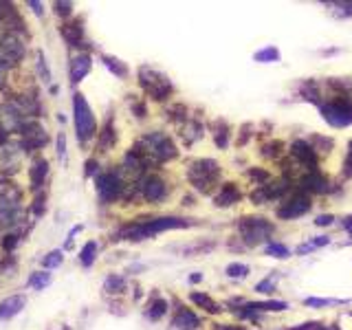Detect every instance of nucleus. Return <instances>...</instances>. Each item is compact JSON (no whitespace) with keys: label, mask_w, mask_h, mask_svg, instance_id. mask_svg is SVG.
<instances>
[{"label":"nucleus","mask_w":352,"mask_h":330,"mask_svg":"<svg viewBox=\"0 0 352 330\" xmlns=\"http://www.w3.org/2000/svg\"><path fill=\"white\" fill-rule=\"evenodd\" d=\"M97 191L104 203H112L121 194V178L114 172H104L97 176Z\"/></svg>","instance_id":"9"},{"label":"nucleus","mask_w":352,"mask_h":330,"mask_svg":"<svg viewBox=\"0 0 352 330\" xmlns=\"http://www.w3.org/2000/svg\"><path fill=\"white\" fill-rule=\"evenodd\" d=\"M71 9H73V2H55V11L60 16H71Z\"/></svg>","instance_id":"37"},{"label":"nucleus","mask_w":352,"mask_h":330,"mask_svg":"<svg viewBox=\"0 0 352 330\" xmlns=\"http://www.w3.org/2000/svg\"><path fill=\"white\" fill-rule=\"evenodd\" d=\"M20 130H24L22 134H24V148L27 150H38L42 145H47L48 137L40 124H24L20 126Z\"/></svg>","instance_id":"11"},{"label":"nucleus","mask_w":352,"mask_h":330,"mask_svg":"<svg viewBox=\"0 0 352 330\" xmlns=\"http://www.w3.org/2000/svg\"><path fill=\"white\" fill-rule=\"evenodd\" d=\"M62 35L66 38V42L71 44V47H77V48L84 47V29H81V20H75V22H71V24H64Z\"/></svg>","instance_id":"15"},{"label":"nucleus","mask_w":352,"mask_h":330,"mask_svg":"<svg viewBox=\"0 0 352 330\" xmlns=\"http://www.w3.org/2000/svg\"><path fill=\"white\" fill-rule=\"evenodd\" d=\"M249 176L257 178V181H267V172H260V170H251V172H249Z\"/></svg>","instance_id":"42"},{"label":"nucleus","mask_w":352,"mask_h":330,"mask_svg":"<svg viewBox=\"0 0 352 330\" xmlns=\"http://www.w3.org/2000/svg\"><path fill=\"white\" fill-rule=\"evenodd\" d=\"M194 222L187 218H178V216H165V218H154V220H145V222H134L128 225L119 231V238L117 240H132V242H141V240H148L152 236L161 234L167 229H185L192 227Z\"/></svg>","instance_id":"1"},{"label":"nucleus","mask_w":352,"mask_h":330,"mask_svg":"<svg viewBox=\"0 0 352 330\" xmlns=\"http://www.w3.org/2000/svg\"><path fill=\"white\" fill-rule=\"evenodd\" d=\"M306 306H330V304H343V299H324V297H308V299L304 301Z\"/></svg>","instance_id":"34"},{"label":"nucleus","mask_w":352,"mask_h":330,"mask_svg":"<svg viewBox=\"0 0 352 330\" xmlns=\"http://www.w3.org/2000/svg\"><path fill=\"white\" fill-rule=\"evenodd\" d=\"M308 209H310V201H308V198H306V196H295V198H290L288 203H284V205L277 209V218L293 220V218L304 216Z\"/></svg>","instance_id":"10"},{"label":"nucleus","mask_w":352,"mask_h":330,"mask_svg":"<svg viewBox=\"0 0 352 330\" xmlns=\"http://www.w3.org/2000/svg\"><path fill=\"white\" fill-rule=\"evenodd\" d=\"M174 326L178 330H196L200 326V319L192 311H187V308H181V311L176 313V317H174Z\"/></svg>","instance_id":"16"},{"label":"nucleus","mask_w":352,"mask_h":330,"mask_svg":"<svg viewBox=\"0 0 352 330\" xmlns=\"http://www.w3.org/2000/svg\"><path fill=\"white\" fill-rule=\"evenodd\" d=\"M333 216H328V214H324V216H317V218H315V225L317 227H326V225H330V222H333Z\"/></svg>","instance_id":"39"},{"label":"nucleus","mask_w":352,"mask_h":330,"mask_svg":"<svg viewBox=\"0 0 352 330\" xmlns=\"http://www.w3.org/2000/svg\"><path fill=\"white\" fill-rule=\"evenodd\" d=\"M51 280H53L51 273L38 271V273H33V275H29L27 286H29V288H33V291H40V288H47L48 284H51Z\"/></svg>","instance_id":"21"},{"label":"nucleus","mask_w":352,"mask_h":330,"mask_svg":"<svg viewBox=\"0 0 352 330\" xmlns=\"http://www.w3.org/2000/svg\"><path fill=\"white\" fill-rule=\"evenodd\" d=\"M224 273L233 280H240V278H247L249 275V267L247 264H240V262H231L227 268H224Z\"/></svg>","instance_id":"29"},{"label":"nucleus","mask_w":352,"mask_h":330,"mask_svg":"<svg viewBox=\"0 0 352 330\" xmlns=\"http://www.w3.org/2000/svg\"><path fill=\"white\" fill-rule=\"evenodd\" d=\"M315 328V324H304V326H300V328H293V330H313Z\"/></svg>","instance_id":"46"},{"label":"nucleus","mask_w":352,"mask_h":330,"mask_svg":"<svg viewBox=\"0 0 352 330\" xmlns=\"http://www.w3.org/2000/svg\"><path fill=\"white\" fill-rule=\"evenodd\" d=\"M114 141H117V134H114V130H112V121H108V124H106V128L101 130V134H99L101 150H104V152H108V150L114 145Z\"/></svg>","instance_id":"24"},{"label":"nucleus","mask_w":352,"mask_h":330,"mask_svg":"<svg viewBox=\"0 0 352 330\" xmlns=\"http://www.w3.org/2000/svg\"><path fill=\"white\" fill-rule=\"evenodd\" d=\"M47 174H48V161H47V158H40L33 168H31V185H33V189L42 187Z\"/></svg>","instance_id":"19"},{"label":"nucleus","mask_w":352,"mask_h":330,"mask_svg":"<svg viewBox=\"0 0 352 330\" xmlns=\"http://www.w3.org/2000/svg\"><path fill=\"white\" fill-rule=\"evenodd\" d=\"M95 170H97V161H86V176H91V174H95Z\"/></svg>","instance_id":"40"},{"label":"nucleus","mask_w":352,"mask_h":330,"mask_svg":"<svg viewBox=\"0 0 352 330\" xmlns=\"http://www.w3.org/2000/svg\"><path fill=\"white\" fill-rule=\"evenodd\" d=\"M220 168L218 163L211 161V158H200V161H194L187 170V178L192 181V185L200 191H209L211 185L218 181Z\"/></svg>","instance_id":"4"},{"label":"nucleus","mask_w":352,"mask_h":330,"mask_svg":"<svg viewBox=\"0 0 352 330\" xmlns=\"http://www.w3.org/2000/svg\"><path fill=\"white\" fill-rule=\"evenodd\" d=\"M264 253L271 255V258H282V260H286V258L290 255V251L286 249L284 244H275V242H271V244H267V249H264Z\"/></svg>","instance_id":"31"},{"label":"nucleus","mask_w":352,"mask_h":330,"mask_svg":"<svg viewBox=\"0 0 352 330\" xmlns=\"http://www.w3.org/2000/svg\"><path fill=\"white\" fill-rule=\"evenodd\" d=\"M330 242V238L328 236H319V238H315V240H310L308 244H304V247H300L297 249V253H308L310 249H317V247H326V244Z\"/></svg>","instance_id":"33"},{"label":"nucleus","mask_w":352,"mask_h":330,"mask_svg":"<svg viewBox=\"0 0 352 330\" xmlns=\"http://www.w3.org/2000/svg\"><path fill=\"white\" fill-rule=\"evenodd\" d=\"M141 191H143V196H145L148 203H161L167 194V187L159 176H148L143 181Z\"/></svg>","instance_id":"12"},{"label":"nucleus","mask_w":352,"mask_h":330,"mask_svg":"<svg viewBox=\"0 0 352 330\" xmlns=\"http://www.w3.org/2000/svg\"><path fill=\"white\" fill-rule=\"evenodd\" d=\"M38 68H40V75H42V79H44V81L51 79V73H48V66L44 64V55H42V51H38Z\"/></svg>","instance_id":"36"},{"label":"nucleus","mask_w":352,"mask_h":330,"mask_svg":"<svg viewBox=\"0 0 352 330\" xmlns=\"http://www.w3.org/2000/svg\"><path fill=\"white\" fill-rule=\"evenodd\" d=\"M29 7L33 9L35 16H42V2H35V0H31V2H29Z\"/></svg>","instance_id":"41"},{"label":"nucleus","mask_w":352,"mask_h":330,"mask_svg":"<svg viewBox=\"0 0 352 330\" xmlns=\"http://www.w3.org/2000/svg\"><path fill=\"white\" fill-rule=\"evenodd\" d=\"M165 313H167V301L161 299V297H157V299H154V304L150 306V311H148V317L152 321H157V319H161Z\"/></svg>","instance_id":"28"},{"label":"nucleus","mask_w":352,"mask_h":330,"mask_svg":"<svg viewBox=\"0 0 352 330\" xmlns=\"http://www.w3.org/2000/svg\"><path fill=\"white\" fill-rule=\"evenodd\" d=\"M321 115L333 128H346L352 124V101L350 99H337L330 104L321 106Z\"/></svg>","instance_id":"7"},{"label":"nucleus","mask_w":352,"mask_h":330,"mask_svg":"<svg viewBox=\"0 0 352 330\" xmlns=\"http://www.w3.org/2000/svg\"><path fill=\"white\" fill-rule=\"evenodd\" d=\"M190 299L194 301L196 306L205 308V311H209V313H220V306H218V304H216L214 299H211L209 295H205V293H192V295H190Z\"/></svg>","instance_id":"22"},{"label":"nucleus","mask_w":352,"mask_h":330,"mask_svg":"<svg viewBox=\"0 0 352 330\" xmlns=\"http://www.w3.org/2000/svg\"><path fill=\"white\" fill-rule=\"evenodd\" d=\"M238 201H240V191L233 183L223 185V191L216 196V205L218 207H229V205H233V203H238Z\"/></svg>","instance_id":"18"},{"label":"nucleus","mask_w":352,"mask_h":330,"mask_svg":"<svg viewBox=\"0 0 352 330\" xmlns=\"http://www.w3.org/2000/svg\"><path fill=\"white\" fill-rule=\"evenodd\" d=\"M238 229H240L242 240L249 244V247H253V244H257V242H264V240L273 234L271 222H267L264 218H253V216H247V218L240 220Z\"/></svg>","instance_id":"6"},{"label":"nucleus","mask_w":352,"mask_h":330,"mask_svg":"<svg viewBox=\"0 0 352 330\" xmlns=\"http://www.w3.org/2000/svg\"><path fill=\"white\" fill-rule=\"evenodd\" d=\"M62 260H64V251H60V249H55V251H48L47 255L42 258V267L47 268H57L60 264H62Z\"/></svg>","instance_id":"27"},{"label":"nucleus","mask_w":352,"mask_h":330,"mask_svg":"<svg viewBox=\"0 0 352 330\" xmlns=\"http://www.w3.org/2000/svg\"><path fill=\"white\" fill-rule=\"evenodd\" d=\"M95 255H97V242L95 240H91V242L84 244V249H81L80 253V264L81 267H93V262H95Z\"/></svg>","instance_id":"23"},{"label":"nucleus","mask_w":352,"mask_h":330,"mask_svg":"<svg viewBox=\"0 0 352 330\" xmlns=\"http://www.w3.org/2000/svg\"><path fill=\"white\" fill-rule=\"evenodd\" d=\"M200 280H203V275H200V273H194V275H190V282L192 284H198Z\"/></svg>","instance_id":"44"},{"label":"nucleus","mask_w":352,"mask_h":330,"mask_svg":"<svg viewBox=\"0 0 352 330\" xmlns=\"http://www.w3.org/2000/svg\"><path fill=\"white\" fill-rule=\"evenodd\" d=\"M220 330H238V328H227V326H223V328H220Z\"/></svg>","instance_id":"49"},{"label":"nucleus","mask_w":352,"mask_h":330,"mask_svg":"<svg viewBox=\"0 0 352 330\" xmlns=\"http://www.w3.org/2000/svg\"><path fill=\"white\" fill-rule=\"evenodd\" d=\"M124 286H126V280L121 278V275H108V280H106V284H104V288L108 293H121Z\"/></svg>","instance_id":"30"},{"label":"nucleus","mask_w":352,"mask_h":330,"mask_svg":"<svg viewBox=\"0 0 352 330\" xmlns=\"http://www.w3.org/2000/svg\"><path fill=\"white\" fill-rule=\"evenodd\" d=\"M24 58V47L14 33L0 40V64H18Z\"/></svg>","instance_id":"8"},{"label":"nucleus","mask_w":352,"mask_h":330,"mask_svg":"<svg viewBox=\"0 0 352 330\" xmlns=\"http://www.w3.org/2000/svg\"><path fill=\"white\" fill-rule=\"evenodd\" d=\"M57 158L60 161L66 158V137H64V132L57 134Z\"/></svg>","instance_id":"35"},{"label":"nucleus","mask_w":352,"mask_h":330,"mask_svg":"<svg viewBox=\"0 0 352 330\" xmlns=\"http://www.w3.org/2000/svg\"><path fill=\"white\" fill-rule=\"evenodd\" d=\"M0 84H2V64H0Z\"/></svg>","instance_id":"48"},{"label":"nucleus","mask_w":352,"mask_h":330,"mask_svg":"<svg viewBox=\"0 0 352 330\" xmlns=\"http://www.w3.org/2000/svg\"><path fill=\"white\" fill-rule=\"evenodd\" d=\"M91 66H93V62H91V55H88V53H80L77 58H73V62H71V81L73 84L84 79V77L91 73Z\"/></svg>","instance_id":"13"},{"label":"nucleus","mask_w":352,"mask_h":330,"mask_svg":"<svg viewBox=\"0 0 352 330\" xmlns=\"http://www.w3.org/2000/svg\"><path fill=\"white\" fill-rule=\"evenodd\" d=\"M24 304H27L24 295H11V297H7V299L0 304V319H11V317H16L24 308Z\"/></svg>","instance_id":"14"},{"label":"nucleus","mask_w":352,"mask_h":330,"mask_svg":"<svg viewBox=\"0 0 352 330\" xmlns=\"http://www.w3.org/2000/svg\"><path fill=\"white\" fill-rule=\"evenodd\" d=\"M253 60L260 64H269V62H277L280 60V51H277L275 47H267L262 48V51H257L256 55H253Z\"/></svg>","instance_id":"26"},{"label":"nucleus","mask_w":352,"mask_h":330,"mask_svg":"<svg viewBox=\"0 0 352 330\" xmlns=\"http://www.w3.org/2000/svg\"><path fill=\"white\" fill-rule=\"evenodd\" d=\"M16 244H18V236H16V234H9V236L5 238V242H2V247H5V249L9 251V249H14Z\"/></svg>","instance_id":"38"},{"label":"nucleus","mask_w":352,"mask_h":330,"mask_svg":"<svg viewBox=\"0 0 352 330\" xmlns=\"http://www.w3.org/2000/svg\"><path fill=\"white\" fill-rule=\"evenodd\" d=\"M275 282H277V275L275 273H271L267 280H262V282L256 284V291L257 293H273L275 291Z\"/></svg>","instance_id":"32"},{"label":"nucleus","mask_w":352,"mask_h":330,"mask_svg":"<svg viewBox=\"0 0 352 330\" xmlns=\"http://www.w3.org/2000/svg\"><path fill=\"white\" fill-rule=\"evenodd\" d=\"M101 62L106 64V68H108L110 73H112V75H117V77H121V79H124V77H128V66H126L124 62H121V60H117V58H110V55H101Z\"/></svg>","instance_id":"20"},{"label":"nucleus","mask_w":352,"mask_h":330,"mask_svg":"<svg viewBox=\"0 0 352 330\" xmlns=\"http://www.w3.org/2000/svg\"><path fill=\"white\" fill-rule=\"evenodd\" d=\"M343 227H346V229L352 234V216H348V218H346V222H343Z\"/></svg>","instance_id":"45"},{"label":"nucleus","mask_w":352,"mask_h":330,"mask_svg":"<svg viewBox=\"0 0 352 330\" xmlns=\"http://www.w3.org/2000/svg\"><path fill=\"white\" fill-rule=\"evenodd\" d=\"M290 152H293L295 158H300L302 163H306V165H315V161H317V152L308 143H304V141H295Z\"/></svg>","instance_id":"17"},{"label":"nucleus","mask_w":352,"mask_h":330,"mask_svg":"<svg viewBox=\"0 0 352 330\" xmlns=\"http://www.w3.org/2000/svg\"><path fill=\"white\" fill-rule=\"evenodd\" d=\"M42 203H44V196H42V194H40V196L35 198V205H33V211H35V214H38V216L42 214Z\"/></svg>","instance_id":"43"},{"label":"nucleus","mask_w":352,"mask_h":330,"mask_svg":"<svg viewBox=\"0 0 352 330\" xmlns=\"http://www.w3.org/2000/svg\"><path fill=\"white\" fill-rule=\"evenodd\" d=\"M348 148H350V157H352V141H350V145H348Z\"/></svg>","instance_id":"50"},{"label":"nucleus","mask_w":352,"mask_h":330,"mask_svg":"<svg viewBox=\"0 0 352 330\" xmlns=\"http://www.w3.org/2000/svg\"><path fill=\"white\" fill-rule=\"evenodd\" d=\"M73 110H75V130H77V141L80 143H88L97 132V124L93 117V110L86 101L81 93L73 95Z\"/></svg>","instance_id":"2"},{"label":"nucleus","mask_w":352,"mask_h":330,"mask_svg":"<svg viewBox=\"0 0 352 330\" xmlns=\"http://www.w3.org/2000/svg\"><path fill=\"white\" fill-rule=\"evenodd\" d=\"M317 330H337V328H333V326H324V328H317Z\"/></svg>","instance_id":"47"},{"label":"nucleus","mask_w":352,"mask_h":330,"mask_svg":"<svg viewBox=\"0 0 352 330\" xmlns=\"http://www.w3.org/2000/svg\"><path fill=\"white\" fill-rule=\"evenodd\" d=\"M141 143L145 145V148L137 150V152L143 157V161H145V157H152V158H157V161H167V158H174L176 154H178L176 152L174 141H172L170 137H165L163 132L145 134L141 139Z\"/></svg>","instance_id":"3"},{"label":"nucleus","mask_w":352,"mask_h":330,"mask_svg":"<svg viewBox=\"0 0 352 330\" xmlns=\"http://www.w3.org/2000/svg\"><path fill=\"white\" fill-rule=\"evenodd\" d=\"M139 81H141L143 91L148 93L152 99H157V101L167 99V97H170V93H172L170 79H167L163 73L154 71L152 66H141V68H139Z\"/></svg>","instance_id":"5"},{"label":"nucleus","mask_w":352,"mask_h":330,"mask_svg":"<svg viewBox=\"0 0 352 330\" xmlns=\"http://www.w3.org/2000/svg\"><path fill=\"white\" fill-rule=\"evenodd\" d=\"M304 189H310V191H326L328 187H326V181L321 176H319L317 172H313V174H308V176L304 178Z\"/></svg>","instance_id":"25"}]
</instances>
